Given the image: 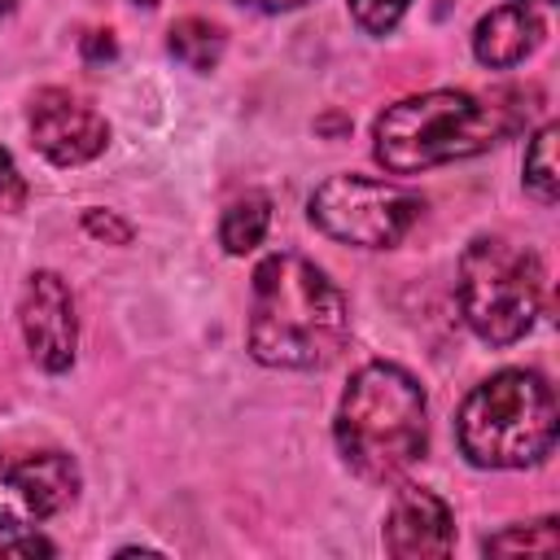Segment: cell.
<instances>
[{"label":"cell","instance_id":"7402d4cb","mask_svg":"<svg viewBox=\"0 0 560 560\" xmlns=\"http://www.w3.org/2000/svg\"><path fill=\"white\" fill-rule=\"evenodd\" d=\"M13 9H18V0H0V18H4V13H13Z\"/></svg>","mask_w":560,"mask_h":560},{"label":"cell","instance_id":"277c9868","mask_svg":"<svg viewBox=\"0 0 560 560\" xmlns=\"http://www.w3.org/2000/svg\"><path fill=\"white\" fill-rule=\"evenodd\" d=\"M459 451L477 468H529L551 455L560 411L538 372L508 368L481 381L459 407Z\"/></svg>","mask_w":560,"mask_h":560},{"label":"cell","instance_id":"5b68a950","mask_svg":"<svg viewBox=\"0 0 560 560\" xmlns=\"http://www.w3.org/2000/svg\"><path fill=\"white\" fill-rule=\"evenodd\" d=\"M459 311L486 346L521 341L542 311V262L529 245L477 236L459 254Z\"/></svg>","mask_w":560,"mask_h":560},{"label":"cell","instance_id":"44dd1931","mask_svg":"<svg viewBox=\"0 0 560 560\" xmlns=\"http://www.w3.org/2000/svg\"><path fill=\"white\" fill-rule=\"evenodd\" d=\"M249 4H258V9H298L306 0H249Z\"/></svg>","mask_w":560,"mask_h":560},{"label":"cell","instance_id":"5bb4252c","mask_svg":"<svg viewBox=\"0 0 560 560\" xmlns=\"http://www.w3.org/2000/svg\"><path fill=\"white\" fill-rule=\"evenodd\" d=\"M525 188L551 206L560 197V175H556V122L538 127L529 136V149H525Z\"/></svg>","mask_w":560,"mask_h":560},{"label":"cell","instance_id":"4fadbf2b","mask_svg":"<svg viewBox=\"0 0 560 560\" xmlns=\"http://www.w3.org/2000/svg\"><path fill=\"white\" fill-rule=\"evenodd\" d=\"M166 44H171L175 61H184L188 70H214L219 57H223V48H228L223 31L214 22H206V18H179L171 26V39Z\"/></svg>","mask_w":560,"mask_h":560},{"label":"cell","instance_id":"cb8c5ba5","mask_svg":"<svg viewBox=\"0 0 560 560\" xmlns=\"http://www.w3.org/2000/svg\"><path fill=\"white\" fill-rule=\"evenodd\" d=\"M538 4H556V0H538Z\"/></svg>","mask_w":560,"mask_h":560},{"label":"cell","instance_id":"2e32d148","mask_svg":"<svg viewBox=\"0 0 560 560\" xmlns=\"http://www.w3.org/2000/svg\"><path fill=\"white\" fill-rule=\"evenodd\" d=\"M411 0H350V18L368 31V35H385L398 26V18L407 13Z\"/></svg>","mask_w":560,"mask_h":560},{"label":"cell","instance_id":"ac0fdd59","mask_svg":"<svg viewBox=\"0 0 560 560\" xmlns=\"http://www.w3.org/2000/svg\"><path fill=\"white\" fill-rule=\"evenodd\" d=\"M83 228H88L92 236L114 241V245H127V241H131V228H127L122 219H114L109 210H88V214H83Z\"/></svg>","mask_w":560,"mask_h":560},{"label":"cell","instance_id":"d6986e66","mask_svg":"<svg viewBox=\"0 0 560 560\" xmlns=\"http://www.w3.org/2000/svg\"><path fill=\"white\" fill-rule=\"evenodd\" d=\"M83 57H88V61H114V57H118L114 35H109V31H92V35H83Z\"/></svg>","mask_w":560,"mask_h":560},{"label":"cell","instance_id":"52a82bcc","mask_svg":"<svg viewBox=\"0 0 560 560\" xmlns=\"http://www.w3.org/2000/svg\"><path fill=\"white\" fill-rule=\"evenodd\" d=\"M74 494L79 464L66 451H0V534L35 529Z\"/></svg>","mask_w":560,"mask_h":560},{"label":"cell","instance_id":"6da1fadb","mask_svg":"<svg viewBox=\"0 0 560 560\" xmlns=\"http://www.w3.org/2000/svg\"><path fill=\"white\" fill-rule=\"evenodd\" d=\"M350 337L341 289L302 254H267L249 284V354L267 368H324Z\"/></svg>","mask_w":560,"mask_h":560},{"label":"cell","instance_id":"8992f818","mask_svg":"<svg viewBox=\"0 0 560 560\" xmlns=\"http://www.w3.org/2000/svg\"><path fill=\"white\" fill-rule=\"evenodd\" d=\"M424 214V201L389 179H372V175H328L315 192H311V223L341 241V245H359V249H389L398 245L416 219Z\"/></svg>","mask_w":560,"mask_h":560},{"label":"cell","instance_id":"8fae6325","mask_svg":"<svg viewBox=\"0 0 560 560\" xmlns=\"http://www.w3.org/2000/svg\"><path fill=\"white\" fill-rule=\"evenodd\" d=\"M542 35H547V26H542L538 9H529L525 0H512V4L490 9V13L477 22V31H472V52H477V61L490 66V70H512V66H521V61L542 44Z\"/></svg>","mask_w":560,"mask_h":560},{"label":"cell","instance_id":"7c38bea8","mask_svg":"<svg viewBox=\"0 0 560 560\" xmlns=\"http://www.w3.org/2000/svg\"><path fill=\"white\" fill-rule=\"evenodd\" d=\"M267 228H271V201H267L262 192H245V197H236V201L223 210V219H219V241H223L228 254H249L254 245H262Z\"/></svg>","mask_w":560,"mask_h":560},{"label":"cell","instance_id":"9a60e30c","mask_svg":"<svg viewBox=\"0 0 560 560\" xmlns=\"http://www.w3.org/2000/svg\"><path fill=\"white\" fill-rule=\"evenodd\" d=\"M560 542H556V516H542V521H529L525 529H503L494 538H486V551L490 556H512V551H538V556H551Z\"/></svg>","mask_w":560,"mask_h":560},{"label":"cell","instance_id":"3957f363","mask_svg":"<svg viewBox=\"0 0 560 560\" xmlns=\"http://www.w3.org/2000/svg\"><path fill=\"white\" fill-rule=\"evenodd\" d=\"M508 127L512 118L503 114V105L472 92L438 88L394 101L372 127V153L389 175H416L442 162L486 153L508 136Z\"/></svg>","mask_w":560,"mask_h":560},{"label":"cell","instance_id":"ba28073f","mask_svg":"<svg viewBox=\"0 0 560 560\" xmlns=\"http://www.w3.org/2000/svg\"><path fill=\"white\" fill-rule=\"evenodd\" d=\"M109 140L105 118L79 101L66 88H44L31 101V144L52 162V166H79L92 162Z\"/></svg>","mask_w":560,"mask_h":560},{"label":"cell","instance_id":"30bf717a","mask_svg":"<svg viewBox=\"0 0 560 560\" xmlns=\"http://www.w3.org/2000/svg\"><path fill=\"white\" fill-rule=\"evenodd\" d=\"M455 547V516L442 494L407 486L385 512V551L398 560H433Z\"/></svg>","mask_w":560,"mask_h":560},{"label":"cell","instance_id":"603a6c76","mask_svg":"<svg viewBox=\"0 0 560 560\" xmlns=\"http://www.w3.org/2000/svg\"><path fill=\"white\" fill-rule=\"evenodd\" d=\"M131 4H144V9H153V4H158V0H131Z\"/></svg>","mask_w":560,"mask_h":560},{"label":"cell","instance_id":"7a4b0ae2","mask_svg":"<svg viewBox=\"0 0 560 560\" xmlns=\"http://www.w3.org/2000/svg\"><path fill=\"white\" fill-rule=\"evenodd\" d=\"M337 451L363 481H389L424 455L429 402L398 363H363L337 407Z\"/></svg>","mask_w":560,"mask_h":560},{"label":"cell","instance_id":"ffe728a7","mask_svg":"<svg viewBox=\"0 0 560 560\" xmlns=\"http://www.w3.org/2000/svg\"><path fill=\"white\" fill-rule=\"evenodd\" d=\"M57 547L48 542V538H9V542H0V556H52Z\"/></svg>","mask_w":560,"mask_h":560},{"label":"cell","instance_id":"e0dca14e","mask_svg":"<svg viewBox=\"0 0 560 560\" xmlns=\"http://www.w3.org/2000/svg\"><path fill=\"white\" fill-rule=\"evenodd\" d=\"M26 201V179L18 175L13 158L0 149V210H18Z\"/></svg>","mask_w":560,"mask_h":560},{"label":"cell","instance_id":"9c48e42d","mask_svg":"<svg viewBox=\"0 0 560 560\" xmlns=\"http://www.w3.org/2000/svg\"><path fill=\"white\" fill-rule=\"evenodd\" d=\"M18 319H22L26 350H31V359H35L44 372H66V368L74 363L79 319H74L70 284H66L57 271H35V276L26 280Z\"/></svg>","mask_w":560,"mask_h":560}]
</instances>
